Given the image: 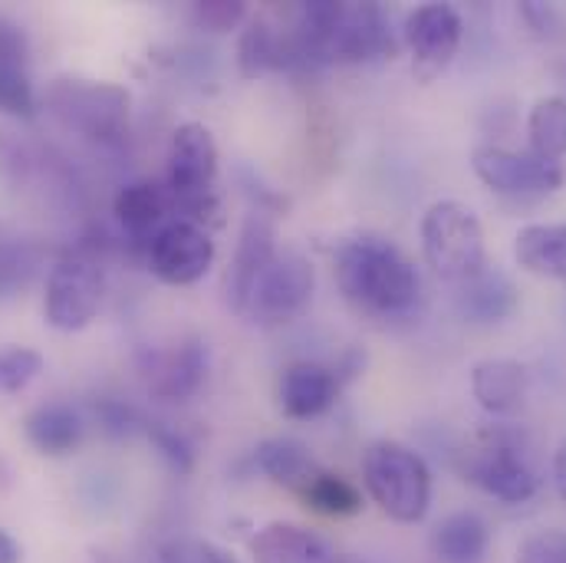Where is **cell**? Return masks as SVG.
Returning a JSON list of instances; mask_svg holds the SVG:
<instances>
[{
    "label": "cell",
    "instance_id": "1",
    "mask_svg": "<svg viewBox=\"0 0 566 563\" xmlns=\"http://www.w3.org/2000/svg\"><path fill=\"white\" fill-rule=\"evenodd\" d=\"M286 30L300 66H359L396 50L389 17L379 3H300Z\"/></svg>",
    "mask_w": 566,
    "mask_h": 563
},
{
    "label": "cell",
    "instance_id": "2",
    "mask_svg": "<svg viewBox=\"0 0 566 563\" xmlns=\"http://www.w3.org/2000/svg\"><path fill=\"white\" fill-rule=\"evenodd\" d=\"M336 283L349 303L376 316H406L422 293L416 264L392 241L376 234H359L339 248Z\"/></svg>",
    "mask_w": 566,
    "mask_h": 563
},
{
    "label": "cell",
    "instance_id": "3",
    "mask_svg": "<svg viewBox=\"0 0 566 563\" xmlns=\"http://www.w3.org/2000/svg\"><path fill=\"white\" fill-rule=\"evenodd\" d=\"M43 106L76 136L93 145H119L129 129V93L106 80L60 76L46 86Z\"/></svg>",
    "mask_w": 566,
    "mask_h": 563
},
{
    "label": "cell",
    "instance_id": "4",
    "mask_svg": "<svg viewBox=\"0 0 566 563\" xmlns=\"http://www.w3.org/2000/svg\"><path fill=\"white\" fill-rule=\"evenodd\" d=\"M464 478L504 504H524L541 488L524 431L507 425H488L478 435L464 451Z\"/></svg>",
    "mask_w": 566,
    "mask_h": 563
},
{
    "label": "cell",
    "instance_id": "5",
    "mask_svg": "<svg viewBox=\"0 0 566 563\" xmlns=\"http://www.w3.org/2000/svg\"><path fill=\"white\" fill-rule=\"evenodd\" d=\"M369 498L399 524H419L431 504V471L419 451L399 441H376L363 458Z\"/></svg>",
    "mask_w": 566,
    "mask_h": 563
},
{
    "label": "cell",
    "instance_id": "6",
    "mask_svg": "<svg viewBox=\"0 0 566 563\" xmlns=\"http://www.w3.org/2000/svg\"><path fill=\"white\" fill-rule=\"evenodd\" d=\"M424 264L448 283L474 278L484 268V231L461 201H434L422 218Z\"/></svg>",
    "mask_w": 566,
    "mask_h": 563
},
{
    "label": "cell",
    "instance_id": "7",
    "mask_svg": "<svg viewBox=\"0 0 566 563\" xmlns=\"http://www.w3.org/2000/svg\"><path fill=\"white\" fill-rule=\"evenodd\" d=\"M103 293H106V271L96 251L93 248L66 251L46 278L43 316L60 333L86 330L103 306Z\"/></svg>",
    "mask_w": 566,
    "mask_h": 563
},
{
    "label": "cell",
    "instance_id": "8",
    "mask_svg": "<svg viewBox=\"0 0 566 563\" xmlns=\"http://www.w3.org/2000/svg\"><path fill=\"white\" fill-rule=\"evenodd\" d=\"M165 161H168L165 188L175 201V211H185V215L208 211L214 181H218V142L211 136V129L201 123H181L171 133Z\"/></svg>",
    "mask_w": 566,
    "mask_h": 563
},
{
    "label": "cell",
    "instance_id": "9",
    "mask_svg": "<svg viewBox=\"0 0 566 563\" xmlns=\"http://www.w3.org/2000/svg\"><path fill=\"white\" fill-rule=\"evenodd\" d=\"M474 175L497 195L511 198H544L564 185L566 171L560 161L541 158L534 152H511L501 145H481L471 155Z\"/></svg>",
    "mask_w": 566,
    "mask_h": 563
},
{
    "label": "cell",
    "instance_id": "10",
    "mask_svg": "<svg viewBox=\"0 0 566 563\" xmlns=\"http://www.w3.org/2000/svg\"><path fill=\"white\" fill-rule=\"evenodd\" d=\"M145 261H148V271L161 283L188 286V283H198L211 271L214 241L198 221L175 218L148 241Z\"/></svg>",
    "mask_w": 566,
    "mask_h": 563
},
{
    "label": "cell",
    "instance_id": "11",
    "mask_svg": "<svg viewBox=\"0 0 566 563\" xmlns=\"http://www.w3.org/2000/svg\"><path fill=\"white\" fill-rule=\"evenodd\" d=\"M313 290H316V274L310 261L300 254H277L271 268L261 274V281L254 283L244 313L261 326H281L296 320L310 306Z\"/></svg>",
    "mask_w": 566,
    "mask_h": 563
},
{
    "label": "cell",
    "instance_id": "12",
    "mask_svg": "<svg viewBox=\"0 0 566 563\" xmlns=\"http://www.w3.org/2000/svg\"><path fill=\"white\" fill-rule=\"evenodd\" d=\"M461 17L448 3L416 7L406 20V43L412 50V66L419 80H434L448 70L461 46Z\"/></svg>",
    "mask_w": 566,
    "mask_h": 563
},
{
    "label": "cell",
    "instance_id": "13",
    "mask_svg": "<svg viewBox=\"0 0 566 563\" xmlns=\"http://www.w3.org/2000/svg\"><path fill=\"white\" fill-rule=\"evenodd\" d=\"M208 366H211L208 343L198 336H188L178 346L155 353L148 359V366H145L148 393L161 403H188L205 386Z\"/></svg>",
    "mask_w": 566,
    "mask_h": 563
},
{
    "label": "cell",
    "instance_id": "14",
    "mask_svg": "<svg viewBox=\"0 0 566 563\" xmlns=\"http://www.w3.org/2000/svg\"><path fill=\"white\" fill-rule=\"evenodd\" d=\"M274 258H277L274 225H271V218L264 211H251L244 218V228H241V238H238V251H234V261H231V271H228V283H224L228 306L234 313H244L254 283L261 281V274L271 268Z\"/></svg>",
    "mask_w": 566,
    "mask_h": 563
},
{
    "label": "cell",
    "instance_id": "15",
    "mask_svg": "<svg viewBox=\"0 0 566 563\" xmlns=\"http://www.w3.org/2000/svg\"><path fill=\"white\" fill-rule=\"evenodd\" d=\"M251 554L258 563H366L336 551L326 538L313 534L310 528L286 521L261 528L251 541Z\"/></svg>",
    "mask_w": 566,
    "mask_h": 563
},
{
    "label": "cell",
    "instance_id": "16",
    "mask_svg": "<svg viewBox=\"0 0 566 563\" xmlns=\"http://www.w3.org/2000/svg\"><path fill=\"white\" fill-rule=\"evenodd\" d=\"M113 215H116L123 234H129V238H133L136 244H142V248H148V241H151L168 221L178 218L168 188L158 185V181H148V178L129 181V185L119 188V195L113 198Z\"/></svg>",
    "mask_w": 566,
    "mask_h": 563
},
{
    "label": "cell",
    "instance_id": "17",
    "mask_svg": "<svg viewBox=\"0 0 566 563\" xmlns=\"http://www.w3.org/2000/svg\"><path fill=\"white\" fill-rule=\"evenodd\" d=\"M336 396H339V376L319 363L286 366L277 386L281 409L290 419H316L333 409Z\"/></svg>",
    "mask_w": 566,
    "mask_h": 563
},
{
    "label": "cell",
    "instance_id": "18",
    "mask_svg": "<svg viewBox=\"0 0 566 563\" xmlns=\"http://www.w3.org/2000/svg\"><path fill=\"white\" fill-rule=\"evenodd\" d=\"M517 306V290L511 278L497 268H481L474 278L454 283V310L478 326L501 323L514 313Z\"/></svg>",
    "mask_w": 566,
    "mask_h": 563
},
{
    "label": "cell",
    "instance_id": "19",
    "mask_svg": "<svg viewBox=\"0 0 566 563\" xmlns=\"http://www.w3.org/2000/svg\"><path fill=\"white\" fill-rule=\"evenodd\" d=\"M471 393L488 416H514L527 399V369L517 359H481L471 369Z\"/></svg>",
    "mask_w": 566,
    "mask_h": 563
},
{
    "label": "cell",
    "instance_id": "20",
    "mask_svg": "<svg viewBox=\"0 0 566 563\" xmlns=\"http://www.w3.org/2000/svg\"><path fill=\"white\" fill-rule=\"evenodd\" d=\"M23 435L40 455L66 458L80 448V441L86 435V423H83L80 409H73L70 403H43L27 413Z\"/></svg>",
    "mask_w": 566,
    "mask_h": 563
},
{
    "label": "cell",
    "instance_id": "21",
    "mask_svg": "<svg viewBox=\"0 0 566 563\" xmlns=\"http://www.w3.org/2000/svg\"><path fill=\"white\" fill-rule=\"evenodd\" d=\"M254 465L261 468L264 478H271L274 484H281L286 491L303 494L316 475L323 471L316 465V458L310 455V448L296 438H268L254 448Z\"/></svg>",
    "mask_w": 566,
    "mask_h": 563
},
{
    "label": "cell",
    "instance_id": "22",
    "mask_svg": "<svg viewBox=\"0 0 566 563\" xmlns=\"http://www.w3.org/2000/svg\"><path fill=\"white\" fill-rule=\"evenodd\" d=\"M238 63L244 76H261L271 70L296 66L293 40L286 27H274L271 20H254L238 43Z\"/></svg>",
    "mask_w": 566,
    "mask_h": 563
},
{
    "label": "cell",
    "instance_id": "23",
    "mask_svg": "<svg viewBox=\"0 0 566 563\" xmlns=\"http://www.w3.org/2000/svg\"><path fill=\"white\" fill-rule=\"evenodd\" d=\"M514 258L527 274L566 281V221L564 225H527L514 241Z\"/></svg>",
    "mask_w": 566,
    "mask_h": 563
},
{
    "label": "cell",
    "instance_id": "24",
    "mask_svg": "<svg viewBox=\"0 0 566 563\" xmlns=\"http://www.w3.org/2000/svg\"><path fill=\"white\" fill-rule=\"evenodd\" d=\"M491 544V531L484 518L474 511H458L448 514L434 531H431V551L441 563H481Z\"/></svg>",
    "mask_w": 566,
    "mask_h": 563
},
{
    "label": "cell",
    "instance_id": "25",
    "mask_svg": "<svg viewBox=\"0 0 566 563\" xmlns=\"http://www.w3.org/2000/svg\"><path fill=\"white\" fill-rule=\"evenodd\" d=\"M527 136L531 152L541 158L560 161L566 155V100L564 96H547L531 110L527 119Z\"/></svg>",
    "mask_w": 566,
    "mask_h": 563
},
{
    "label": "cell",
    "instance_id": "26",
    "mask_svg": "<svg viewBox=\"0 0 566 563\" xmlns=\"http://www.w3.org/2000/svg\"><path fill=\"white\" fill-rule=\"evenodd\" d=\"M303 504L316 514H326V518H349L363 508V494L356 484H349L346 478L333 475V471H319L316 481L300 494Z\"/></svg>",
    "mask_w": 566,
    "mask_h": 563
},
{
    "label": "cell",
    "instance_id": "27",
    "mask_svg": "<svg viewBox=\"0 0 566 563\" xmlns=\"http://www.w3.org/2000/svg\"><path fill=\"white\" fill-rule=\"evenodd\" d=\"M40 248L30 241H0V300L27 290L40 271Z\"/></svg>",
    "mask_w": 566,
    "mask_h": 563
},
{
    "label": "cell",
    "instance_id": "28",
    "mask_svg": "<svg viewBox=\"0 0 566 563\" xmlns=\"http://www.w3.org/2000/svg\"><path fill=\"white\" fill-rule=\"evenodd\" d=\"M142 435H148V441L155 445V451L165 458V465L178 475H188L195 468V445L188 441L185 431H178L175 425L158 423V419H145Z\"/></svg>",
    "mask_w": 566,
    "mask_h": 563
},
{
    "label": "cell",
    "instance_id": "29",
    "mask_svg": "<svg viewBox=\"0 0 566 563\" xmlns=\"http://www.w3.org/2000/svg\"><path fill=\"white\" fill-rule=\"evenodd\" d=\"M0 113L17 119L36 116V90L30 83V66L0 63Z\"/></svg>",
    "mask_w": 566,
    "mask_h": 563
},
{
    "label": "cell",
    "instance_id": "30",
    "mask_svg": "<svg viewBox=\"0 0 566 563\" xmlns=\"http://www.w3.org/2000/svg\"><path fill=\"white\" fill-rule=\"evenodd\" d=\"M43 373V356L30 346H0V396L27 389Z\"/></svg>",
    "mask_w": 566,
    "mask_h": 563
},
{
    "label": "cell",
    "instance_id": "31",
    "mask_svg": "<svg viewBox=\"0 0 566 563\" xmlns=\"http://www.w3.org/2000/svg\"><path fill=\"white\" fill-rule=\"evenodd\" d=\"M93 419L99 423V428L109 438H133V435H142V428H145V416L139 409L129 406L126 399H116V396L96 399L93 403Z\"/></svg>",
    "mask_w": 566,
    "mask_h": 563
},
{
    "label": "cell",
    "instance_id": "32",
    "mask_svg": "<svg viewBox=\"0 0 566 563\" xmlns=\"http://www.w3.org/2000/svg\"><path fill=\"white\" fill-rule=\"evenodd\" d=\"M248 17V7L241 0H198L191 3V20L201 30L211 33H228Z\"/></svg>",
    "mask_w": 566,
    "mask_h": 563
},
{
    "label": "cell",
    "instance_id": "33",
    "mask_svg": "<svg viewBox=\"0 0 566 563\" xmlns=\"http://www.w3.org/2000/svg\"><path fill=\"white\" fill-rule=\"evenodd\" d=\"M158 563H238L231 554H224L221 548H214L211 541H198V538H175L158 551Z\"/></svg>",
    "mask_w": 566,
    "mask_h": 563
},
{
    "label": "cell",
    "instance_id": "34",
    "mask_svg": "<svg viewBox=\"0 0 566 563\" xmlns=\"http://www.w3.org/2000/svg\"><path fill=\"white\" fill-rule=\"evenodd\" d=\"M514 563H566V531H541L527 538Z\"/></svg>",
    "mask_w": 566,
    "mask_h": 563
},
{
    "label": "cell",
    "instance_id": "35",
    "mask_svg": "<svg viewBox=\"0 0 566 563\" xmlns=\"http://www.w3.org/2000/svg\"><path fill=\"white\" fill-rule=\"evenodd\" d=\"M0 63L7 66H30V37L23 23L0 13Z\"/></svg>",
    "mask_w": 566,
    "mask_h": 563
},
{
    "label": "cell",
    "instance_id": "36",
    "mask_svg": "<svg viewBox=\"0 0 566 563\" xmlns=\"http://www.w3.org/2000/svg\"><path fill=\"white\" fill-rule=\"evenodd\" d=\"M23 561V548L7 534V531H0V563H20Z\"/></svg>",
    "mask_w": 566,
    "mask_h": 563
},
{
    "label": "cell",
    "instance_id": "37",
    "mask_svg": "<svg viewBox=\"0 0 566 563\" xmlns=\"http://www.w3.org/2000/svg\"><path fill=\"white\" fill-rule=\"evenodd\" d=\"M554 481H557V491L566 501V441L560 445V451L554 455Z\"/></svg>",
    "mask_w": 566,
    "mask_h": 563
},
{
    "label": "cell",
    "instance_id": "38",
    "mask_svg": "<svg viewBox=\"0 0 566 563\" xmlns=\"http://www.w3.org/2000/svg\"><path fill=\"white\" fill-rule=\"evenodd\" d=\"M7 484H10V468H7V461L0 458V491H3Z\"/></svg>",
    "mask_w": 566,
    "mask_h": 563
}]
</instances>
